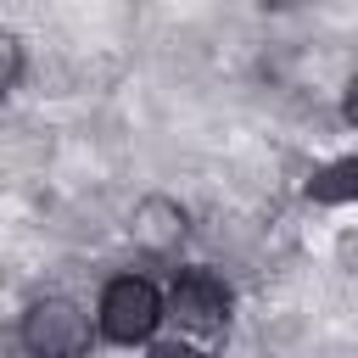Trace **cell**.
<instances>
[{"label":"cell","instance_id":"obj_2","mask_svg":"<svg viewBox=\"0 0 358 358\" xmlns=\"http://www.w3.org/2000/svg\"><path fill=\"white\" fill-rule=\"evenodd\" d=\"M162 319H173V324H179L185 336H196V341H218L224 324H229V285H224L218 274H207V268H185V274L173 280V291H168Z\"/></svg>","mask_w":358,"mask_h":358},{"label":"cell","instance_id":"obj_6","mask_svg":"<svg viewBox=\"0 0 358 358\" xmlns=\"http://www.w3.org/2000/svg\"><path fill=\"white\" fill-rule=\"evenodd\" d=\"M17 73H22V45H17L11 28H0V95L17 84Z\"/></svg>","mask_w":358,"mask_h":358},{"label":"cell","instance_id":"obj_1","mask_svg":"<svg viewBox=\"0 0 358 358\" xmlns=\"http://www.w3.org/2000/svg\"><path fill=\"white\" fill-rule=\"evenodd\" d=\"M95 313H101V336H106V341H117V347H140V341H151L157 324H162V296H157L151 280H140V274H117V280H106Z\"/></svg>","mask_w":358,"mask_h":358},{"label":"cell","instance_id":"obj_5","mask_svg":"<svg viewBox=\"0 0 358 358\" xmlns=\"http://www.w3.org/2000/svg\"><path fill=\"white\" fill-rule=\"evenodd\" d=\"M352 196H358V162H352V157H341V162H330V168L313 173V201L341 207V201H352Z\"/></svg>","mask_w":358,"mask_h":358},{"label":"cell","instance_id":"obj_3","mask_svg":"<svg viewBox=\"0 0 358 358\" xmlns=\"http://www.w3.org/2000/svg\"><path fill=\"white\" fill-rule=\"evenodd\" d=\"M17 336H22L28 352L62 358V352H84V347H90V319H84L67 296H39V302H28Z\"/></svg>","mask_w":358,"mask_h":358},{"label":"cell","instance_id":"obj_4","mask_svg":"<svg viewBox=\"0 0 358 358\" xmlns=\"http://www.w3.org/2000/svg\"><path fill=\"white\" fill-rule=\"evenodd\" d=\"M185 229H190V224H185V207H179L173 196H145V201L129 213V235H134V246L151 252V257L179 252Z\"/></svg>","mask_w":358,"mask_h":358}]
</instances>
